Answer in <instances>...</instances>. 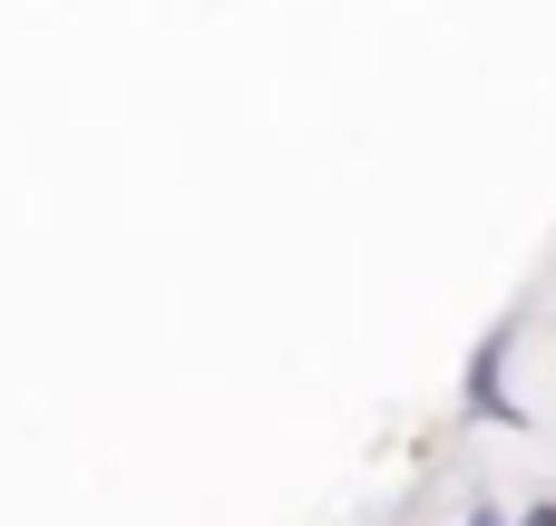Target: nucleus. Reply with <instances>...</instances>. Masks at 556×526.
<instances>
[]
</instances>
